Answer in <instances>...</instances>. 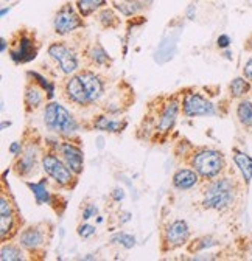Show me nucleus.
Instances as JSON below:
<instances>
[{
  "instance_id": "obj_1",
  "label": "nucleus",
  "mask_w": 252,
  "mask_h": 261,
  "mask_svg": "<svg viewBox=\"0 0 252 261\" xmlns=\"http://www.w3.org/2000/svg\"><path fill=\"white\" fill-rule=\"evenodd\" d=\"M234 201V185L229 179L215 180L204 196V207L213 210H224Z\"/></svg>"
},
{
  "instance_id": "obj_2",
  "label": "nucleus",
  "mask_w": 252,
  "mask_h": 261,
  "mask_svg": "<svg viewBox=\"0 0 252 261\" xmlns=\"http://www.w3.org/2000/svg\"><path fill=\"white\" fill-rule=\"evenodd\" d=\"M44 120L45 124L48 126V129L55 130V133H61V134H72L77 129V123L72 118V115L56 103H50L45 109L44 114Z\"/></svg>"
},
{
  "instance_id": "obj_3",
  "label": "nucleus",
  "mask_w": 252,
  "mask_h": 261,
  "mask_svg": "<svg viewBox=\"0 0 252 261\" xmlns=\"http://www.w3.org/2000/svg\"><path fill=\"white\" fill-rule=\"evenodd\" d=\"M193 168L204 177H213L223 170V155L218 151L206 149L195 155Z\"/></svg>"
},
{
  "instance_id": "obj_4",
  "label": "nucleus",
  "mask_w": 252,
  "mask_h": 261,
  "mask_svg": "<svg viewBox=\"0 0 252 261\" xmlns=\"http://www.w3.org/2000/svg\"><path fill=\"white\" fill-rule=\"evenodd\" d=\"M184 112L188 117H201V115H212L213 106L206 98L198 93H187L184 98Z\"/></svg>"
},
{
  "instance_id": "obj_5",
  "label": "nucleus",
  "mask_w": 252,
  "mask_h": 261,
  "mask_svg": "<svg viewBox=\"0 0 252 261\" xmlns=\"http://www.w3.org/2000/svg\"><path fill=\"white\" fill-rule=\"evenodd\" d=\"M48 55L55 61L59 62L61 69H62V72H64V73H72L77 69V65H78L77 56L66 45H62V44H53V45H50L48 47Z\"/></svg>"
},
{
  "instance_id": "obj_6",
  "label": "nucleus",
  "mask_w": 252,
  "mask_h": 261,
  "mask_svg": "<svg viewBox=\"0 0 252 261\" xmlns=\"http://www.w3.org/2000/svg\"><path fill=\"white\" fill-rule=\"evenodd\" d=\"M42 165H44V170L48 176H52L56 182L66 185L70 182L72 179V170H69V167H66L64 163L61 160H58L55 155H45L44 160H42Z\"/></svg>"
},
{
  "instance_id": "obj_7",
  "label": "nucleus",
  "mask_w": 252,
  "mask_h": 261,
  "mask_svg": "<svg viewBox=\"0 0 252 261\" xmlns=\"http://www.w3.org/2000/svg\"><path fill=\"white\" fill-rule=\"evenodd\" d=\"M81 22H80V17L75 14V11L72 10L70 5H66L62 8L58 14H56V19H55V30L59 35H66V33L75 30L77 27H80Z\"/></svg>"
},
{
  "instance_id": "obj_8",
  "label": "nucleus",
  "mask_w": 252,
  "mask_h": 261,
  "mask_svg": "<svg viewBox=\"0 0 252 261\" xmlns=\"http://www.w3.org/2000/svg\"><path fill=\"white\" fill-rule=\"evenodd\" d=\"M61 149H62V155H64V159H66L67 167L73 173L80 174L83 171V152H81V149L70 145V143L62 145Z\"/></svg>"
},
{
  "instance_id": "obj_9",
  "label": "nucleus",
  "mask_w": 252,
  "mask_h": 261,
  "mask_svg": "<svg viewBox=\"0 0 252 261\" xmlns=\"http://www.w3.org/2000/svg\"><path fill=\"white\" fill-rule=\"evenodd\" d=\"M188 238V227L184 221H174L167 230V240L168 243L176 247V246H182Z\"/></svg>"
},
{
  "instance_id": "obj_10",
  "label": "nucleus",
  "mask_w": 252,
  "mask_h": 261,
  "mask_svg": "<svg viewBox=\"0 0 252 261\" xmlns=\"http://www.w3.org/2000/svg\"><path fill=\"white\" fill-rule=\"evenodd\" d=\"M67 93H69V96L72 98L73 101H77V103H80V105H87V103H90V98H89V95H87V92H86V89H84V84H83V81H81V78H80V75L78 76H73L69 83H67Z\"/></svg>"
},
{
  "instance_id": "obj_11",
  "label": "nucleus",
  "mask_w": 252,
  "mask_h": 261,
  "mask_svg": "<svg viewBox=\"0 0 252 261\" xmlns=\"http://www.w3.org/2000/svg\"><path fill=\"white\" fill-rule=\"evenodd\" d=\"M80 78H81V81H83V84H84V89H86V92H87V95H89V98H90V103H92V101H95L97 98L102 95V92H103V84H102V81H100L95 75H93V73H90V72L81 73Z\"/></svg>"
},
{
  "instance_id": "obj_12",
  "label": "nucleus",
  "mask_w": 252,
  "mask_h": 261,
  "mask_svg": "<svg viewBox=\"0 0 252 261\" xmlns=\"http://www.w3.org/2000/svg\"><path fill=\"white\" fill-rule=\"evenodd\" d=\"M198 182V176L195 171H190V170H179L174 177H173V184L176 188L179 190H187L193 187L195 184Z\"/></svg>"
},
{
  "instance_id": "obj_13",
  "label": "nucleus",
  "mask_w": 252,
  "mask_h": 261,
  "mask_svg": "<svg viewBox=\"0 0 252 261\" xmlns=\"http://www.w3.org/2000/svg\"><path fill=\"white\" fill-rule=\"evenodd\" d=\"M234 160H235V163H237V167L240 168V171H241L244 180L249 184L250 179H252V157H249V155L244 154V152L235 151Z\"/></svg>"
},
{
  "instance_id": "obj_14",
  "label": "nucleus",
  "mask_w": 252,
  "mask_h": 261,
  "mask_svg": "<svg viewBox=\"0 0 252 261\" xmlns=\"http://www.w3.org/2000/svg\"><path fill=\"white\" fill-rule=\"evenodd\" d=\"M176 115H178V103H176V101H171V103L165 108V111H164V114H162V118H161V121H159V129L162 130V133H167V130L174 124Z\"/></svg>"
},
{
  "instance_id": "obj_15",
  "label": "nucleus",
  "mask_w": 252,
  "mask_h": 261,
  "mask_svg": "<svg viewBox=\"0 0 252 261\" xmlns=\"http://www.w3.org/2000/svg\"><path fill=\"white\" fill-rule=\"evenodd\" d=\"M13 59L14 61H30L35 58V51L31 50V41L28 38H22L20 41V47H19V51H13L11 53Z\"/></svg>"
},
{
  "instance_id": "obj_16",
  "label": "nucleus",
  "mask_w": 252,
  "mask_h": 261,
  "mask_svg": "<svg viewBox=\"0 0 252 261\" xmlns=\"http://www.w3.org/2000/svg\"><path fill=\"white\" fill-rule=\"evenodd\" d=\"M20 243H22V246H25V247H28V249L38 247V246L42 243V235H41V232L33 230V228H30V230H25V232L22 233Z\"/></svg>"
},
{
  "instance_id": "obj_17",
  "label": "nucleus",
  "mask_w": 252,
  "mask_h": 261,
  "mask_svg": "<svg viewBox=\"0 0 252 261\" xmlns=\"http://www.w3.org/2000/svg\"><path fill=\"white\" fill-rule=\"evenodd\" d=\"M95 127L100 129V130H109V133H118L120 129L124 127V123H120V121H114V120H109L106 117H100L97 121H95Z\"/></svg>"
},
{
  "instance_id": "obj_18",
  "label": "nucleus",
  "mask_w": 252,
  "mask_h": 261,
  "mask_svg": "<svg viewBox=\"0 0 252 261\" xmlns=\"http://www.w3.org/2000/svg\"><path fill=\"white\" fill-rule=\"evenodd\" d=\"M237 115L240 121L246 126H252V103L249 101H241L237 109Z\"/></svg>"
},
{
  "instance_id": "obj_19",
  "label": "nucleus",
  "mask_w": 252,
  "mask_h": 261,
  "mask_svg": "<svg viewBox=\"0 0 252 261\" xmlns=\"http://www.w3.org/2000/svg\"><path fill=\"white\" fill-rule=\"evenodd\" d=\"M105 2L106 0H78V10L83 16H87L97 8L103 7Z\"/></svg>"
},
{
  "instance_id": "obj_20",
  "label": "nucleus",
  "mask_w": 252,
  "mask_h": 261,
  "mask_svg": "<svg viewBox=\"0 0 252 261\" xmlns=\"http://www.w3.org/2000/svg\"><path fill=\"white\" fill-rule=\"evenodd\" d=\"M31 190L35 193V198H36V202L38 204H42V202H48V191L45 188V182H39V184H31L28 182L27 184Z\"/></svg>"
},
{
  "instance_id": "obj_21",
  "label": "nucleus",
  "mask_w": 252,
  "mask_h": 261,
  "mask_svg": "<svg viewBox=\"0 0 252 261\" xmlns=\"http://www.w3.org/2000/svg\"><path fill=\"white\" fill-rule=\"evenodd\" d=\"M247 90H249V83L244 81L243 78H235L231 84V92L234 96H241L247 93Z\"/></svg>"
},
{
  "instance_id": "obj_22",
  "label": "nucleus",
  "mask_w": 252,
  "mask_h": 261,
  "mask_svg": "<svg viewBox=\"0 0 252 261\" xmlns=\"http://www.w3.org/2000/svg\"><path fill=\"white\" fill-rule=\"evenodd\" d=\"M112 243H117V244H121L124 246L126 249H131L136 243L134 237L133 235H128V233H118L115 237H112Z\"/></svg>"
},
{
  "instance_id": "obj_23",
  "label": "nucleus",
  "mask_w": 252,
  "mask_h": 261,
  "mask_svg": "<svg viewBox=\"0 0 252 261\" xmlns=\"http://www.w3.org/2000/svg\"><path fill=\"white\" fill-rule=\"evenodd\" d=\"M25 100H27V103L30 105V106H33V108H36L39 103H41V93L36 90V89H28L27 90V95H25Z\"/></svg>"
},
{
  "instance_id": "obj_24",
  "label": "nucleus",
  "mask_w": 252,
  "mask_h": 261,
  "mask_svg": "<svg viewBox=\"0 0 252 261\" xmlns=\"http://www.w3.org/2000/svg\"><path fill=\"white\" fill-rule=\"evenodd\" d=\"M90 58H92L93 61H95L97 64H103V62L108 61V55H106V51H105L100 45H95V47L92 48Z\"/></svg>"
},
{
  "instance_id": "obj_25",
  "label": "nucleus",
  "mask_w": 252,
  "mask_h": 261,
  "mask_svg": "<svg viewBox=\"0 0 252 261\" xmlns=\"http://www.w3.org/2000/svg\"><path fill=\"white\" fill-rule=\"evenodd\" d=\"M11 224H13L11 215H0V233H2V237H5L11 230Z\"/></svg>"
},
{
  "instance_id": "obj_26",
  "label": "nucleus",
  "mask_w": 252,
  "mask_h": 261,
  "mask_svg": "<svg viewBox=\"0 0 252 261\" xmlns=\"http://www.w3.org/2000/svg\"><path fill=\"white\" fill-rule=\"evenodd\" d=\"M2 261H7V259H20V252L17 249H13V247H4L2 249Z\"/></svg>"
},
{
  "instance_id": "obj_27",
  "label": "nucleus",
  "mask_w": 252,
  "mask_h": 261,
  "mask_svg": "<svg viewBox=\"0 0 252 261\" xmlns=\"http://www.w3.org/2000/svg\"><path fill=\"white\" fill-rule=\"evenodd\" d=\"M78 233H80V237H83V238H89V237H92L93 233H95V227H92V225H81L80 228H78Z\"/></svg>"
},
{
  "instance_id": "obj_28",
  "label": "nucleus",
  "mask_w": 252,
  "mask_h": 261,
  "mask_svg": "<svg viewBox=\"0 0 252 261\" xmlns=\"http://www.w3.org/2000/svg\"><path fill=\"white\" fill-rule=\"evenodd\" d=\"M33 78H36V80H39V83H41V86L44 87V89H47V92H48V98H52L53 96V86L52 84H48L47 83V80H44L41 75H38V73H30Z\"/></svg>"
},
{
  "instance_id": "obj_29",
  "label": "nucleus",
  "mask_w": 252,
  "mask_h": 261,
  "mask_svg": "<svg viewBox=\"0 0 252 261\" xmlns=\"http://www.w3.org/2000/svg\"><path fill=\"white\" fill-rule=\"evenodd\" d=\"M218 47H221V48H228L229 47V44H231V38L228 36V35H221L218 38Z\"/></svg>"
},
{
  "instance_id": "obj_30",
  "label": "nucleus",
  "mask_w": 252,
  "mask_h": 261,
  "mask_svg": "<svg viewBox=\"0 0 252 261\" xmlns=\"http://www.w3.org/2000/svg\"><path fill=\"white\" fill-rule=\"evenodd\" d=\"M244 75H246L247 80L252 81V58H250V59L246 62V65H244Z\"/></svg>"
},
{
  "instance_id": "obj_31",
  "label": "nucleus",
  "mask_w": 252,
  "mask_h": 261,
  "mask_svg": "<svg viewBox=\"0 0 252 261\" xmlns=\"http://www.w3.org/2000/svg\"><path fill=\"white\" fill-rule=\"evenodd\" d=\"M95 213H97V207H95V205H89V207L84 210V213H83V218H84V219H89L92 215H95Z\"/></svg>"
},
{
  "instance_id": "obj_32",
  "label": "nucleus",
  "mask_w": 252,
  "mask_h": 261,
  "mask_svg": "<svg viewBox=\"0 0 252 261\" xmlns=\"http://www.w3.org/2000/svg\"><path fill=\"white\" fill-rule=\"evenodd\" d=\"M123 196H124V194H123L121 190H115L114 194H112V198H114L115 201H121V199H123Z\"/></svg>"
},
{
  "instance_id": "obj_33",
  "label": "nucleus",
  "mask_w": 252,
  "mask_h": 261,
  "mask_svg": "<svg viewBox=\"0 0 252 261\" xmlns=\"http://www.w3.org/2000/svg\"><path fill=\"white\" fill-rule=\"evenodd\" d=\"M10 151H11L13 154L19 152V151H20V146H19V143H13V145L10 146Z\"/></svg>"
},
{
  "instance_id": "obj_34",
  "label": "nucleus",
  "mask_w": 252,
  "mask_h": 261,
  "mask_svg": "<svg viewBox=\"0 0 252 261\" xmlns=\"http://www.w3.org/2000/svg\"><path fill=\"white\" fill-rule=\"evenodd\" d=\"M193 10H195V7L190 5V8H188V17H190V19H193Z\"/></svg>"
},
{
  "instance_id": "obj_35",
  "label": "nucleus",
  "mask_w": 252,
  "mask_h": 261,
  "mask_svg": "<svg viewBox=\"0 0 252 261\" xmlns=\"http://www.w3.org/2000/svg\"><path fill=\"white\" fill-rule=\"evenodd\" d=\"M5 48H7V42L5 39H2V51H5Z\"/></svg>"
},
{
  "instance_id": "obj_36",
  "label": "nucleus",
  "mask_w": 252,
  "mask_h": 261,
  "mask_svg": "<svg viewBox=\"0 0 252 261\" xmlns=\"http://www.w3.org/2000/svg\"><path fill=\"white\" fill-rule=\"evenodd\" d=\"M247 47H249V50H252V38L247 41Z\"/></svg>"
}]
</instances>
